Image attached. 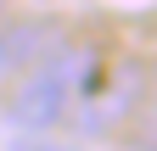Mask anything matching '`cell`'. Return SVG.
<instances>
[{
    "mask_svg": "<svg viewBox=\"0 0 157 151\" xmlns=\"http://www.w3.org/2000/svg\"><path fill=\"white\" fill-rule=\"evenodd\" d=\"M84 67H90V50H84V45H62V39H56L23 79L6 90V118H11L17 129H34V134L56 129V123L67 118L73 95H78Z\"/></svg>",
    "mask_w": 157,
    "mask_h": 151,
    "instance_id": "6da1fadb",
    "label": "cell"
},
{
    "mask_svg": "<svg viewBox=\"0 0 157 151\" xmlns=\"http://www.w3.org/2000/svg\"><path fill=\"white\" fill-rule=\"evenodd\" d=\"M51 45H56V28L39 23V17H17V23L0 28V95H6V90L23 79Z\"/></svg>",
    "mask_w": 157,
    "mask_h": 151,
    "instance_id": "7a4b0ae2",
    "label": "cell"
}]
</instances>
